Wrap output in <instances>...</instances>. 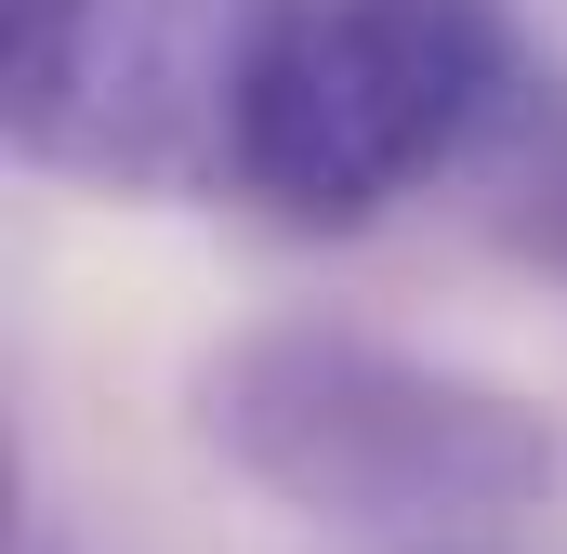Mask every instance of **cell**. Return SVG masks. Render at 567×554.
<instances>
[{
  "mask_svg": "<svg viewBox=\"0 0 567 554\" xmlns=\"http://www.w3.org/2000/svg\"><path fill=\"white\" fill-rule=\"evenodd\" d=\"M475 212H488V238L515 252V265L567 277V80H528V106L488 133V158H475Z\"/></svg>",
  "mask_w": 567,
  "mask_h": 554,
  "instance_id": "obj_4",
  "label": "cell"
},
{
  "mask_svg": "<svg viewBox=\"0 0 567 554\" xmlns=\"http://www.w3.org/2000/svg\"><path fill=\"white\" fill-rule=\"evenodd\" d=\"M198 435L225 449V475L357 542H462L488 515L555 502L567 475L542 397L330 317H278L198 357Z\"/></svg>",
  "mask_w": 567,
  "mask_h": 554,
  "instance_id": "obj_1",
  "label": "cell"
},
{
  "mask_svg": "<svg viewBox=\"0 0 567 554\" xmlns=\"http://www.w3.org/2000/svg\"><path fill=\"white\" fill-rule=\"evenodd\" d=\"M528 80L542 66L515 0H278L238 93L225 198L290 238H357L410 185L475 172Z\"/></svg>",
  "mask_w": 567,
  "mask_h": 554,
  "instance_id": "obj_2",
  "label": "cell"
},
{
  "mask_svg": "<svg viewBox=\"0 0 567 554\" xmlns=\"http://www.w3.org/2000/svg\"><path fill=\"white\" fill-rule=\"evenodd\" d=\"M278 0H0V133L53 185L212 198Z\"/></svg>",
  "mask_w": 567,
  "mask_h": 554,
  "instance_id": "obj_3",
  "label": "cell"
}]
</instances>
